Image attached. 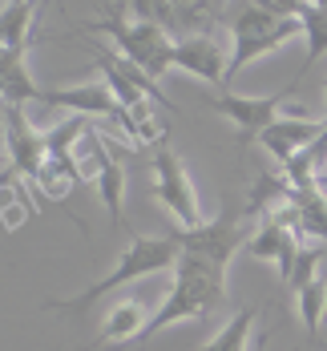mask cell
I'll list each match as a JSON object with an SVG mask.
<instances>
[{"instance_id": "5", "label": "cell", "mask_w": 327, "mask_h": 351, "mask_svg": "<svg viewBox=\"0 0 327 351\" xmlns=\"http://www.w3.org/2000/svg\"><path fill=\"white\" fill-rule=\"evenodd\" d=\"M291 89H295V81H291L287 89H279V93H234V89H222V93H215L210 106H215L230 125H239V149H247V145L258 141V134L275 121V113L287 106Z\"/></svg>"}, {"instance_id": "6", "label": "cell", "mask_w": 327, "mask_h": 351, "mask_svg": "<svg viewBox=\"0 0 327 351\" xmlns=\"http://www.w3.org/2000/svg\"><path fill=\"white\" fill-rule=\"evenodd\" d=\"M149 166H154V194H158V202L174 214L182 226H202L198 194H194V186H190V174H186V166H182L178 154L162 145Z\"/></svg>"}, {"instance_id": "7", "label": "cell", "mask_w": 327, "mask_h": 351, "mask_svg": "<svg viewBox=\"0 0 327 351\" xmlns=\"http://www.w3.org/2000/svg\"><path fill=\"white\" fill-rule=\"evenodd\" d=\"M4 125H8L4 134H8V158H12L8 178H21V182L36 186V182H40V170H45V162H49L45 134H36L33 125L25 121V109H21V106H8Z\"/></svg>"}, {"instance_id": "10", "label": "cell", "mask_w": 327, "mask_h": 351, "mask_svg": "<svg viewBox=\"0 0 327 351\" xmlns=\"http://www.w3.org/2000/svg\"><path fill=\"white\" fill-rule=\"evenodd\" d=\"M299 246H303L299 230H291V226H275V222H263L251 239H247V254L263 258V263H271V258H275V267H279V282L287 287Z\"/></svg>"}, {"instance_id": "13", "label": "cell", "mask_w": 327, "mask_h": 351, "mask_svg": "<svg viewBox=\"0 0 327 351\" xmlns=\"http://www.w3.org/2000/svg\"><path fill=\"white\" fill-rule=\"evenodd\" d=\"M45 8V0H21V4H8L0 12V45L8 49H29V29H33V16Z\"/></svg>"}, {"instance_id": "27", "label": "cell", "mask_w": 327, "mask_h": 351, "mask_svg": "<svg viewBox=\"0 0 327 351\" xmlns=\"http://www.w3.org/2000/svg\"><path fill=\"white\" fill-rule=\"evenodd\" d=\"M324 89H327V85H324Z\"/></svg>"}, {"instance_id": "17", "label": "cell", "mask_w": 327, "mask_h": 351, "mask_svg": "<svg viewBox=\"0 0 327 351\" xmlns=\"http://www.w3.org/2000/svg\"><path fill=\"white\" fill-rule=\"evenodd\" d=\"M254 315H258L254 307H243L239 315H234L226 327H222V331H218L215 339H206V348H202V351H251V348H247V339H251Z\"/></svg>"}, {"instance_id": "4", "label": "cell", "mask_w": 327, "mask_h": 351, "mask_svg": "<svg viewBox=\"0 0 327 351\" xmlns=\"http://www.w3.org/2000/svg\"><path fill=\"white\" fill-rule=\"evenodd\" d=\"M170 239L178 243V250L206 254V258H215V263H222V267H230V258H234V254L247 246V239H251V226L243 222L239 206L226 198L222 210H218V218L202 222V226H174Z\"/></svg>"}, {"instance_id": "9", "label": "cell", "mask_w": 327, "mask_h": 351, "mask_svg": "<svg viewBox=\"0 0 327 351\" xmlns=\"http://www.w3.org/2000/svg\"><path fill=\"white\" fill-rule=\"evenodd\" d=\"M174 69H186L194 77H202L206 85H222L226 81V57L218 49L215 33H198V36H182L174 45Z\"/></svg>"}, {"instance_id": "23", "label": "cell", "mask_w": 327, "mask_h": 351, "mask_svg": "<svg viewBox=\"0 0 327 351\" xmlns=\"http://www.w3.org/2000/svg\"><path fill=\"white\" fill-rule=\"evenodd\" d=\"M319 190H324V198H327V174H324V178H319Z\"/></svg>"}, {"instance_id": "22", "label": "cell", "mask_w": 327, "mask_h": 351, "mask_svg": "<svg viewBox=\"0 0 327 351\" xmlns=\"http://www.w3.org/2000/svg\"><path fill=\"white\" fill-rule=\"evenodd\" d=\"M267 348H271V331H258V339H254L251 351H267Z\"/></svg>"}, {"instance_id": "19", "label": "cell", "mask_w": 327, "mask_h": 351, "mask_svg": "<svg viewBox=\"0 0 327 351\" xmlns=\"http://www.w3.org/2000/svg\"><path fill=\"white\" fill-rule=\"evenodd\" d=\"M125 12L138 25H162L166 33H174V4L170 0H125Z\"/></svg>"}, {"instance_id": "25", "label": "cell", "mask_w": 327, "mask_h": 351, "mask_svg": "<svg viewBox=\"0 0 327 351\" xmlns=\"http://www.w3.org/2000/svg\"><path fill=\"white\" fill-rule=\"evenodd\" d=\"M8 4H21V0H8Z\"/></svg>"}, {"instance_id": "20", "label": "cell", "mask_w": 327, "mask_h": 351, "mask_svg": "<svg viewBox=\"0 0 327 351\" xmlns=\"http://www.w3.org/2000/svg\"><path fill=\"white\" fill-rule=\"evenodd\" d=\"M319 258H324V246H307V243L299 246V254H295V267H291V279H287L291 291H303L307 282H315Z\"/></svg>"}, {"instance_id": "2", "label": "cell", "mask_w": 327, "mask_h": 351, "mask_svg": "<svg viewBox=\"0 0 327 351\" xmlns=\"http://www.w3.org/2000/svg\"><path fill=\"white\" fill-rule=\"evenodd\" d=\"M178 267V243L166 234V239H149V234H134L130 246L117 254V267L101 275L97 282H89L81 295L73 299H49L45 311H65V315H85L97 299H106L109 291H117L121 282H134V279H145V275H158V271H170Z\"/></svg>"}, {"instance_id": "12", "label": "cell", "mask_w": 327, "mask_h": 351, "mask_svg": "<svg viewBox=\"0 0 327 351\" xmlns=\"http://www.w3.org/2000/svg\"><path fill=\"white\" fill-rule=\"evenodd\" d=\"M142 319H145V303H138V299L117 303V307L106 315L101 335H97V339H93L85 351H101L106 343H125V339H138V335H142V327H145Z\"/></svg>"}, {"instance_id": "16", "label": "cell", "mask_w": 327, "mask_h": 351, "mask_svg": "<svg viewBox=\"0 0 327 351\" xmlns=\"http://www.w3.org/2000/svg\"><path fill=\"white\" fill-rule=\"evenodd\" d=\"M299 25H303V36H307V57H303V69H299V77H295V85H299V81H303V73H307L327 53V12L311 4V8L299 16Z\"/></svg>"}, {"instance_id": "18", "label": "cell", "mask_w": 327, "mask_h": 351, "mask_svg": "<svg viewBox=\"0 0 327 351\" xmlns=\"http://www.w3.org/2000/svg\"><path fill=\"white\" fill-rule=\"evenodd\" d=\"M295 295H299V315H303L307 335H319V323H324V311H327V287L315 279L303 291H295Z\"/></svg>"}, {"instance_id": "3", "label": "cell", "mask_w": 327, "mask_h": 351, "mask_svg": "<svg viewBox=\"0 0 327 351\" xmlns=\"http://www.w3.org/2000/svg\"><path fill=\"white\" fill-rule=\"evenodd\" d=\"M299 33H303L299 21L271 16V12L254 8L251 0H243V4L230 12V40H234V45H230V57H226V81H222V85H230L251 61L275 53V49H283V45L295 40Z\"/></svg>"}, {"instance_id": "15", "label": "cell", "mask_w": 327, "mask_h": 351, "mask_svg": "<svg viewBox=\"0 0 327 351\" xmlns=\"http://www.w3.org/2000/svg\"><path fill=\"white\" fill-rule=\"evenodd\" d=\"M93 186H97V194H101V202H106L109 222H113V226H125V222H121V214H125L121 210V202H125V166L109 158L106 166H101V174L93 178Z\"/></svg>"}, {"instance_id": "8", "label": "cell", "mask_w": 327, "mask_h": 351, "mask_svg": "<svg viewBox=\"0 0 327 351\" xmlns=\"http://www.w3.org/2000/svg\"><path fill=\"white\" fill-rule=\"evenodd\" d=\"M324 130H327V121H315V117H275V121L258 134V145H263L279 166H287L291 158L303 154Z\"/></svg>"}, {"instance_id": "1", "label": "cell", "mask_w": 327, "mask_h": 351, "mask_svg": "<svg viewBox=\"0 0 327 351\" xmlns=\"http://www.w3.org/2000/svg\"><path fill=\"white\" fill-rule=\"evenodd\" d=\"M226 303V267L206 258V254H190V250H178V271H174V291L166 295V303L145 319L142 335L138 339H149L158 335L162 327L170 323H182V319H210Z\"/></svg>"}, {"instance_id": "14", "label": "cell", "mask_w": 327, "mask_h": 351, "mask_svg": "<svg viewBox=\"0 0 327 351\" xmlns=\"http://www.w3.org/2000/svg\"><path fill=\"white\" fill-rule=\"evenodd\" d=\"M93 61H97V69H101V77H106V85H109V93L117 97V106H125V109H134V106H142V101H149L142 89L125 77V73L117 69V57H113V49H93L89 53Z\"/></svg>"}, {"instance_id": "24", "label": "cell", "mask_w": 327, "mask_h": 351, "mask_svg": "<svg viewBox=\"0 0 327 351\" xmlns=\"http://www.w3.org/2000/svg\"><path fill=\"white\" fill-rule=\"evenodd\" d=\"M311 4H315V8H324V12H327V0H311Z\"/></svg>"}, {"instance_id": "11", "label": "cell", "mask_w": 327, "mask_h": 351, "mask_svg": "<svg viewBox=\"0 0 327 351\" xmlns=\"http://www.w3.org/2000/svg\"><path fill=\"white\" fill-rule=\"evenodd\" d=\"M40 106H65L73 113H93V117H113L117 97L109 93L106 81H93V85H77V89H40Z\"/></svg>"}, {"instance_id": "26", "label": "cell", "mask_w": 327, "mask_h": 351, "mask_svg": "<svg viewBox=\"0 0 327 351\" xmlns=\"http://www.w3.org/2000/svg\"><path fill=\"white\" fill-rule=\"evenodd\" d=\"M0 49H4V45H0Z\"/></svg>"}, {"instance_id": "21", "label": "cell", "mask_w": 327, "mask_h": 351, "mask_svg": "<svg viewBox=\"0 0 327 351\" xmlns=\"http://www.w3.org/2000/svg\"><path fill=\"white\" fill-rule=\"evenodd\" d=\"M251 4L263 8V12H271V16H287V21H299L311 8V0H251Z\"/></svg>"}]
</instances>
